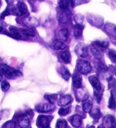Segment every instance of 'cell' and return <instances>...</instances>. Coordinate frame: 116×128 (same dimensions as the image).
Here are the masks:
<instances>
[{"label": "cell", "instance_id": "cell-45", "mask_svg": "<svg viewBox=\"0 0 116 128\" xmlns=\"http://www.w3.org/2000/svg\"><path fill=\"white\" fill-rule=\"evenodd\" d=\"M94 127H93V126H91L90 128H93Z\"/></svg>", "mask_w": 116, "mask_h": 128}, {"label": "cell", "instance_id": "cell-32", "mask_svg": "<svg viewBox=\"0 0 116 128\" xmlns=\"http://www.w3.org/2000/svg\"><path fill=\"white\" fill-rule=\"evenodd\" d=\"M94 44L96 45L97 47L101 48H106L108 47L109 42L108 41H95Z\"/></svg>", "mask_w": 116, "mask_h": 128}, {"label": "cell", "instance_id": "cell-6", "mask_svg": "<svg viewBox=\"0 0 116 128\" xmlns=\"http://www.w3.org/2000/svg\"><path fill=\"white\" fill-rule=\"evenodd\" d=\"M55 107L53 104L50 103H42L36 105V110L37 112H41V113H45L50 111H52L54 110Z\"/></svg>", "mask_w": 116, "mask_h": 128}, {"label": "cell", "instance_id": "cell-44", "mask_svg": "<svg viewBox=\"0 0 116 128\" xmlns=\"http://www.w3.org/2000/svg\"><path fill=\"white\" fill-rule=\"evenodd\" d=\"M3 28H2V27H0V32L3 31Z\"/></svg>", "mask_w": 116, "mask_h": 128}, {"label": "cell", "instance_id": "cell-8", "mask_svg": "<svg viewBox=\"0 0 116 128\" xmlns=\"http://www.w3.org/2000/svg\"><path fill=\"white\" fill-rule=\"evenodd\" d=\"M17 120L21 128H27L30 124V119L26 114H22L18 116Z\"/></svg>", "mask_w": 116, "mask_h": 128}, {"label": "cell", "instance_id": "cell-12", "mask_svg": "<svg viewBox=\"0 0 116 128\" xmlns=\"http://www.w3.org/2000/svg\"><path fill=\"white\" fill-rule=\"evenodd\" d=\"M89 81L92 85V86L95 88V90L97 92H99L101 90V84L99 79L95 76H92L89 78Z\"/></svg>", "mask_w": 116, "mask_h": 128}, {"label": "cell", "instance_id": "cell-37", "mask_svg": "<svg viewBox=\"0 0 116 128\" xmlns=\"http://www.w3.org/2000/svg\"><path fill=\"white\" fill-rule=\"evenodd\" d=\"M86 0H70L71 5L73 6L81 5V4L85 3Z\"/></svg>", "mask_w": 116, "mask_h": 128}, {"label": "cell", "instance_id": "cell-22", "mask_svg": "<svg viewBox=\"0 0 116 128\" xmlns=\"http://www.w3.org/2000/svg\"><path fill=\"white\" fill-rule=\"evenodd\" d=\"M104 30L111 35H113V36H115V26L114 24L108 23L105 26Z\"/></svg>", "mask_w": 116, "mask_h": 128}, {"label": "cell", "instance_id": "cell-9", "mask_svg": "<svg viewBox=\"0 0 116 128\" xmlns=\"http://www.w3.org/2000/svg\"><path fill=\"white\" fill-rule=\"evenodd\" d=\"M57 18L60 23L63 24H67L70 21V14L69 12L64 11L59 13L57 15Z\"/></svg>", "mask_w": 116, "mask_h": 128}, {"label": "cell", "instance_id": "cell-1", "mask_svg": "<svg viewBox=\"0 0 116 128\" xmlns=\"http://www.w3.org/2000/svg\"><path fill=\"white\" fill-rule=\"evenodd\" d=\"M0 74L10 79H14L21 76L22 73L19 70L11 67L5 64H0Z\"/></svg>", "mask_w": 116, "mask_h": 128}, {"label": "cell", "instance_id": "cell-30", "mask_svg": "<svg viewBox=\"0 0 116 128\" xmlns=\"http://www.w3.org/2000/svg\"><path fill=\"white\" fill-rule=\"evenodd\" d=\"M68 123L64 119H60L57 122V128H67Z\"/></svg>", "mask_w": 116, "mask_h": 128}, {"label": "cell", "instance_id": "cell-10", "mask_svg": "<svg viewBox=\"0 0 116 128\" xmlns=\"http://www.w3.org/2000/svg\"><path fill=\"white\" fill-rule=\"evenodd\" d=\"M104 124L107 128H115V121L114 117L112 115H107L104 118Z\"/></svg>", "mask_w": 116, "mask_h": 128}, {"label": "cell", "instance_id": "cell-4", "mask_svg": "<svg viewBox=\"0 0 116 128\" xmlns=\"http://www.w3.org/2000/svg\"><path fill=\"white\" fill-rule=\"evenodd\" d=\"M12 12L17 15H23L26 14L28 12V8L26 5L23 2H18L17 4L16 8H12Z\"/></svg>", "mask_w": 116, "mask_h": 128}, {"label": "cell", "instance_id": "cell-25", "mask_svg": "<svg viewBox=\"0 0 116 128\" xmlns=\"http://www.w3.org/2000/svg\"><path fill=\"white\" fill-rule=\"evenodd\" d=\"M60 56L65 63H69L71 60V56L69 52L68 51L61 52L60 53Z\"/></svg>", "mask_w": 116, "mask_h": 128}, {"label": "cell", "instance_id": "cell-18", "mask_svg": "<svg viewBox=\"0 0 116 128\" xmlns=\"http://www.w3.org/2000/svg\"><path fill=\"white\" fill-rule=\"evenodd\" d=\"M52 47L55 50H64L66 48V44L60 40H55L52 43Z\"/></svg>", "mask_w": 116, "mask_h": 128}, {"label": "cell", "instance_id": "cell-42", "mask_svg": "<svg viewBox=\"0 0 116 128\" xmlns=\"http://www.w3.org/2000/svg\"><path fill=\"white\" fill-rule=\"evenodd\" d=\"M2 80H3V76H2L1 74H0V81H2Z\"/></svg>", "mask_w": 116, "mask_h": 128}, {"label": "cell", "instance_id": "cell-21", "mask_svg": "<svg viewBox=\"0 0 116 128\" xmlns=\"http://www.w3.org/2000/svg\"><path fill=\"white\" fill-rule=\"evenodd\" d=\"M76 96L79 100H84L87 98V93L84 89L79 88V89H78L76 92Z\"/></svg>", "mask_w": 116, "mask_h": 128}, {"label": "cell", "instance_id": "cell-35", "mask_svg": "<svg viewBox=\"0 0 116 128\" xmlns=\"http://www.w3.org/2000/svg\"><path fill=\"white\" fill-rule=\"evenodd\" d=\"M56 95L55 94H51V95H48V96H45V98L49 102V103L50 104H53L54 102L55 99H56Z\"/></svg>", "mask_w": 116, "mask_h": 128}, {"label": "cell", "instance_id": "cell-33", "mask_svg": "<svg viewBox=\"0 0 116 128\" xmlns=\"http://www.w3.org/2000/svg\"><path fill=\"white\" fill-rule=\"evenodd\" d=\"M1 86L2 90H3L4 92H6L9 89L10 84L9 83L7 82L6 81H3V82H1Z\"/></svg>", "mask_w": 116, "mask_h": 128}, {"label": "cell", "instance_id": "cell-15", "mask_svg": "<svg viewBox=\"0 0 116 128\" xmlns=\"http://www.w3.org/2000/svg\"><path fill=\"white\" fill-rule=\"evenodd\" d=\"M9 32H8L6 34L8 35V36L12 37L15 39H20L21 38V34H20L17 28L12 26V27H9Z\"/></svg>", "mask_w": 116, "mask_h": 128}, {"label": "cell", "instance_id": "cell-14", "mask_svg": "<svg viewBox=\"0 0 116 128\" xmlns=\"http://www.w3.org/2000/svg\"><path fill=\"white\" fill-rule=\"evenodd\" d=\"M82 82V76L78 73H75L73 76V84L74 86L79 89L81 87Z\"/></svg>", "mask_w": 116, "mask_h": 128}, {"label": "cell", "instance_id": "cell-40", "mask_svg": "<svg viewBox=\"0 0 116 128\" xmlns=\"http://www.w3.org/2000/svg\"><path fill=\"white\" fill-rule=\"evenodd\" d=\"M10 14V9L8 8H6V9L4 11V12L2 13L1 16V18L4 19L6 16H8Z\"/></svg>", "mask_w": 116, "mask_h": 128}, {"label": "cell", "instance_id": "cell-7", "mask_svg": "<svg viewBox=\"0 0 116 128\" xmlns=\"http://www.w3.org/2000/svg\"><path fill=\"white\" fill-rule=\"evenodd\" d=\"M23 23L30 28L37 27L39 25V22L37 19L33 17H26L22 20Z\"/></svg>", "mask_w": 116, "mask_h": 128}, {"label": "cell", "instance_id": "cell-29", "mask_svg": "<svg viewBox=\"0 0 116 128\" xmlns=\"http://www.w3.org/2000/svg\"><path fill=\"white\" fill-rule=\"evenodd\" d=\"M69 6V0H61L59 2V7L62 10H67Z\"/></svg>", "mask_w": 116, "mask_h": 128}, {"label": "cell", "instance_id": "cell-19", "mask_svg": "<svg viewBox=\"0 0 116 128\" xmlns=\"http://www.w3.org/2000/svg\"><path fill=\"white\" fill-rule=\"evenodd\" d=\"M84 27L82 24H77L74 27V34L75 37H79L82 36Z\"/></svg>", "mask_w": 116, "mask_h": 128}, {"label": "cell", "instance_id": "cell-39", "mask_svg": "<svg viewBox=\"0 0 116 128\" xmlns=\"http://www.w3.org/2000/svg\"><path fill=\"white\" fill-rule=\"evenodd\" d=\"M94 96H95V99H96V100L97 102L100 103V102L101 101V99L102 94H100L99 92H95Z\"/></svg>", "mask_w": 116, "mask_h": 128}, {"label": "cell", "instance_id": "cell-41", "mask_svg": "<svg viewBox=\"0 0 116 128\" xmlns=\"http://www.w3.org/2000/svg\"><path fill=\"white\" fill-rule=\"evenodd\" d=\"M105 128L103 125H100V126H98V128Z\"/></svg>", "mask_w": 116, "mask_h": 128}, {"label": "cell", "instance_id": "cell-34", "mask_svg": "<svg viewBox=\"0 0 116 128\" xmlns=\"http://www.w3.org/2000/svg\"><path fill=\"white\" fill-rule=\"evenodd\" d=\"M15 123L13 121H8L3 125L2 128H15Z\"/></svg>", "mask_w": 116, "mask_h": 128}, {"label": "cell", "instance_id": "cell-28", "mask_svg": "<svg viewBox=\"0 0 116 128\" xmlns=\"http://www.w3.org/2000/svg\"><path fill=\"white\" fill-rule=\"evenodd\" d=\"M21 32L22 34L27 36H35V33L32 29H21Z\"/></svg>", "mask_w": 116, "mask_h": 128}, {"label": "cell", "instance_id": "cell-38", "mask_svg": "<svg viewBox=\"0 0 116 128\" xmlns=\"http://www.w3.org/2000/svg\"><path fill=\"white\" fill-rule=\"evenodd\" d=\"M75 20L77 22V24H82L83 22V17L81 15H77L75 16Z\"/></svg>", "mask_w": 116, "mask_h": 128}, {"label": "cell", "instance_id": "cell-16", "mask_svg": "<svg viewBox=\"0 0 116 128\" xmlns=\"http://www.w3.org/2000/svg\"><path fill=\"white\" fill-rule=\"evenodd\" d=\"M71 96L70 95H65L62 96L59 99V105L60 106H66L71 102Z\"/></svg>", "mask_w": 116, "mask_h": 128}, {"label": "cell", "instance_id": "cell-26", "mask_svg": "<svg viewBox=\"0 0 116 128\" xmlns=\"http://www.w3.org/2000/svg\"><path fill=\"white\" fill-rule=\"evenodd\" d=\"M90 113L92 118L95 119V120H98L101 117V112H100L99 108L97 107H95L93 110H91Z\"/></svg>", "mask_w": 116, "mask_h": 128}, {"label": "cell", "instance_id": "cell-5", "mask_svg": "<svg viewBox=\"0 0 116 128\" xmlns=\"http://www.w3.org/2000/svg\"><path fill=\"white\" fill-rule=\"evenodd\" d=\"M75 52L79 56L82 58H86L88 56V48L85 44L80 43L75 48Z\"/></svg>", "mask_w": 116, "mask_h": 128}, {"label": "cell", "instance_id": "cell-20", "mask_svg": "<svg viewBox=\"0 0 116 128\" xmlns=\"http://www.w3.org/2000/svg\"><path fill=\"white\" fill-rule=\"evenodd\" d=\"M60 73L61 74V76L65 80H69L71 76V74L69 70L67 68L64 67V66H61L60 68Z\"/></svg>", "mask_w": 116, "mask_h": 128}, {"label": "cell", "instance_id": "cell-2", "mask_svg": "<svg viewBox=\"0 0 116 128\" xmlns=\"http://www.w3.org/2000/svg\"><path fill=\"white\" fill-rule=\"evenodd\" d=\"M53 118L52 116L39 115L36 121V125L39 128H50V124Z\"/></svg>", "mask_w": 116, "mask_h": 128}, {"label": "cell", "instance_id": "cell-3", "mask_svg": "<svg viewBox=\"0 0 116 128\" xmlns=\"http://www.w3.org/2000/svg\"><path fill=\"white\" fill-rule=\"evenodd\" d=\"M77 70L80 74H87L91 72L92 67L90 63L87 60H80L78 62L77 66Z\"/></svg>", "mask_w": 116, "mask_h": 128}, {"label": "cell", "instance_id": "cell-24", "mask_svg": "<svg viewBox=\"0 0 116 128\" xmlns=\"http://www.w3.org/2000/svg\"><path fill=\"white\" fill-rule=\"evenodd\" d=\"M91 51L92 54H93V56H94L95 58H96L97 59H101L102 58L103 53H102L101 50L99 48L93 46V47L91 48Z\"/></svg>", "mask_w": 116, "mask_h": 128}, {"label": "cell", "instance_id": "cell-36", "mask_svg": "<svg viewBox=\"0 0 116 128\" xmlns=\"http://www.w3.org/2000/svg\"><path fill=\"white\" fill-rule=\"evenodd\" d=\"M108 56L113 63L115 62L116 60V54L115 51L109 50L108 52Z\"/></svg>", "mask_w": 116, "mask_h": 128}, {"label": "cell", "instance_id": "cell-27", "mask_svg": "<svg viewBox=\"0 0 116 128\" xmlns=\"http://www.w3.org/2000/svg\"><path fill=\"white\" fill-rule=\"evenodd\" d=\"M108 107L110 109L114 110L115 107V95L114 93L111 94V96L110 97L109 100V104H108Z\"/></svg>", "mask_w": 116, "mask_h": 128}, {"label": "cell", "instance_id": "cell-13", "mask_svg": "<svg viewBox=\"0 0 116 128\" xmlns=\"http://www.w3.org/2000/svg\"><path fill=\"white\" fill-rule=\"evenodd\" d=\"M88 20L93 26L100 27L102 25L103 19L101 18H99L95 15H91L88 18Z\"/></svg>", "mask_w": 116, "mask_h": 128}, {"label": "cell", "instance_id": "cell-46", "mask_svg": "<svg viewBox=\"0 0 116 128\" xmlns=\"http://www.w3.org/2000/svg\"><path fill=\"white\" fill-rule=\"evenodd\" d=\"M40 1H44V0H40Z\"/></svg>", "mask_w": 116, "mask_h": 128}, {"label": "cell", "instance_id": "cell-31", "mask_svg": "<svg viewBox=\"0 0 116 128\" xmlns=\"http://www.w3.org/2000/svg\"><path fill=\"white\" fill-rule=\"evenodd\" d=\"M70 107H62L59 110V114L61 116H65L68 114L69 112H70Z\"/></svg>", "mask_w": 116, "mask_h": 128}, {"label": "cell", "instance_id": "cell-17", "mask_svg": "<svg viewBox=\"0 0 116 128\" xmlns=\"http://www.w3.org/2000/svg\"><path fill=\"white\" fill-rule=\"evenodd\" d=\"M93 104L92 102L88 99H86V100H83V103H82V108L84 112L86 113H90L91 110L92 109Z\"/></svg>", "mask_w": 116, "mask_h": 128}, {"label": "cell", "instance_id": "cell-43", "mask_svg": "<svg viewBox=\"0 0 116 128\" xmlns=\"http://www.w3.org/2000/svg\"><path fill=\"white\" fill-rule=\"evenodd\" d=\"M1 6H2V1H1V0H0V8H1Z\"/></svg>", "mask_w": 116, "mask_h": 128}, {"label": "cell", "instance_id": "cell-23", "mask_svg": "<svg viewBox=\"0 0 116 128\" xmlns=\"http://www.w3.org/2000/svg\"><path fill=\"white\" fill-rule=\"evenodd\" d=\"M69 30L68 29L64 28V29L61 30L59 32V36L60 40L62 41H65L68 40L69 37Z\"/></svg>", "mask_w": 116, "mask_h": 128}, {"label": "cell", "instance_id": "cell-11", "mask_svg": "<svg viewBox=\"0 0 116 128\" xmlns=\"http://www.w3.org/2000/svg\"><path fill=\"white\" fill-rule=\"evenodd\" d=\"M69 121L74 127L79 128L82 125V118L79 114H74L69 118Z\"/></svg>", "mask_w": 116, "mask_h": 128}]
</instances>
